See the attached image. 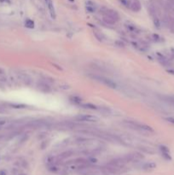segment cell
I'll return each instance as SVG.
<instances>
[{"instance_id": "cell-1", "label": "cell", "mask_w": 174, "mask_h": 175, "mask_svg": "<svg viewBox=\"0 0 174 175\" xmlns=\"http://www.w3.org/2000/svg\"><path fill=\"white\" fill-rule=\"evenodd\" d=\"M100 13L103 16V20L106 23L113 25L119 21V16L116 10L107 7H102L100 9Z\"/></svg>"}, {"instance_id": "cell-2", "label": "cell", "mask_w": 174, "mask_h": 175, "mask_svg": "<svg viewBox=\"0 0 174 175\" xmlns=\"http://www.w3.org/2000/svg\"><path fill=\"white\" fill-rule=\"evenodd\" d=\"M80 175H103L102 167H96L92 164H88L78 170Z\"/></svg>"}, {"instance_id": "cell-3", "label": "cell", "mask_w": 174, "mask_h": 175, "mask_svg": "<svg viewBox=\"0 0 174 175\" xmlns=\"http://www.w3.org/2000/svg\"><path fill=\"white\" fill-rule=\"evenodd\" d=\"M123 124L125 126H127L131 129H133L136 131H139V132H154V129L145 124L139 123L137 121H132V120H125L123 122Z\"/></svg>"}, {"instance_id": "cell-4", "label": "cell", "mask_w": 174, "mask_h": 175, "mask_svg": "<svg viewBox=\"0 0 174 175\" xmlns=\"http://www.w3.org/2000/svg\"><path fill=\"white\" fill-rule=\"evenodd\" d=\"M119 2L124 7L134 12H138L142 9V5L139 0H119Z\"/></svg>"}, {"instance_id": "cell-5", "label": "cell", "mask_w": 174, "mask_h": 175, "mask_svg": "<svg viewBox=\"0 0 174 175\" xmlns=\"http://www.w3.org/2000/svg\"><path fill=\"white\" fill-rule=\"evenodd\" d=\"M93 79L98 80L99 82H102L103 84H104L105 86H109L110 88H116L117 87V85L114 81H113L109 78H106V77H103V76H99V75H94L93 76Z\"/></svg>"}, {"instance_id": "cell-6", "label": "cell", "mask_w": 174, "mask_h": 175, "mask_svg": "<svg viewBox=\"0 0 174 175\" xmlns=\"http://www.w3.org/2000/svg\"><path fill=\"white\" fill-rule=\"evenodd\" d=\"M124 157L127 160V163H129V162H138L141 160L143 159V156L141 153H138V152L128 154L127 156H125Z\"/></svg>"}, {"instance_id": "cell-7", "label": "cell", "mask_w": 174, "mask_h": 175, "mask_svg": "<svg viewBox=\"0 0 174 175\" xmlns=\"http://www.w3.org/2000/svg\"><path fill=\"white\" fill-rule=\"evenodd\" d=\"M50 125L47 121H43V120H33V121H29L25 125V127L30 128H42L48 127Z\"/></svg>"}, {"instance_id": "cell-8", "label": "cell", "mask_w": 174, "mask_h": 175, "mask_svg": "<svg viewBox=\"0 0 174 175\" xmlns=\"http://www.w3.org/2000/svg\"><path fill=\"white\" fill-rule=\"evenodd\" d=\"M78 121H87V122H96L98 121V118L91 115H79L76 117Z\"/></svg>"}, {"instance_id": "cell-9", "label": "cell", "mask_w": 174, "mask_h": 175, "mask_svg": "<svg viewBox=\"0 0 174 175\" xmlns=\"http://www.w3.org/2000/svg\"><path fill=\"white\" fill-rule=\"evenodd\" d=\"M44 2L45 3V4H46V6H47L48 9H49V12H50V15L51 16V18L55 19L56 15H55V7H54L53 1H52V0H44Z\"/></svg>"}, {"instance_id": "cell-10", "label": "cell", "mask_w": 174, "mask_h": 175, "mask_svg": "<svg viewBox=\"0 0 174 175\" xmlns=\"http://www.w3.org/2000/svg\"><path fill=\"white\" fill-rule=\"evenodd\" d=\"M160 151L161 152L162 156L166 158V160H171V156H170V151H169V149L166 147V146H160Z\"/></svg>"}, {"instance_id": "cell-11", "label": "cell", "mask_w": 174, "mask_h": 175, "mask_svg": "<svg viewBox=\"0 0 174 175\" xmlns=\"http://www.w3.org/2000/svg\"><path fill=\"white\" fill-rule=\"evenodd\" d=\"M86 10L88 12L93 13V12L96 11V5L93 2H91V1H86Z\"/></svg>"}, {"instance_id": "cell-12", "label": "cell", "mask_w": 174, "mask_h": 175, "mask_svg": "<svg viewBox=\"0 0 174 175\" xmlns=\"http://www.w3.org/2000/svg\"><path fill=\"white\" fill-rule=\"evenodd\" d=\"M156 167V164L154 162H146L142 165V168L145 171H150Z\"/></svg>"}, {"instance_id": "cell-13", "label": "cell", "mask_w": 174, "mask_h": 175, "mask_svg": "<svg viewBox=\"0 0 174 175\" xmlns=\"http://www.w3.org/2000/svg\"><path fill=\"white\" fill-rule=\"evenodd\" d=\"M83 108L85 109H93V110H96L97 109V107L92 104H80Z\"/></svg>"}, {"instance_id": "cell-14", "label": "cell", "mask_w": 174, "mask_h": 175, "mask_svg": "<svg viewBox=\"0 0 174 175\" xmlns=\"http://www.w3.org/2000/svg\"><path fill=\"white\" fill-rule=\"evenodd\" d=\"M25 26L27 27H28V28H33L34 27V22H33V21H32V20L27 19L25 22Z\"/></svg>"}, {"instance_id": "cell-15", "label": "cell", "mask_w": 174, "mask_h": 175, "mask_svg": "<svg viewBox=\"0 0 174 175\" xmlns=\"http://www.w3.org/2000/svg\"><path fill=\"white\" fill-rule=\"evenodd\" d=\"M127 27H128L131 31H132V32H137V31H138V30L137 29V27H136L135 26H133V25H128Z\"/></svg>"}, {"instance_id": "cell-16", "label": "cell", "mask_w": 174, "mask_h": 175, "mask_svg": "<svg viewBox=\"0 0 174 175\" xmlns=\"http://www.w3.org/2000/svg\"><path fill=\"white\" fill-rule=\"evenodd\" d=\"M166 120H167V121H169L170 123H172V124H173L174 125V118L173 117H168V118H166Z\"/></svg>"}, {"instance_id": "cell-17", "label": "cell", "mask_w": 174, "mask_h": 175, "mask_svg": "<svg viewBox=\"0 0 174 175\" xmlns=\"http://www.w3.org/2000/svg\"><path fill=\"white\" fill-rule=\"evenodd\" d=\"M0 175H7V171L4 169L0 170Z\"/></svg>"}, {"instance_id": "cell-18", "label": "cell", "mask_w": 174, "mask_h": 175, "mask_svg": "<svg viewBox=\"0 0 174 175\" xmlns=\"http://www.w3.org/2000/svg\"><path fill=\"white\" fill-rule=\"evenodd\" d=\"M5 0H0V2H4Z\"/></svg>"}, {"instance_id": "cell-19", "label": "cell", "mask_w": 174, "mask_h": 175, "mask_svg": "<svg viewBox=\"0 0 174 175\" xmlns=\"http://www.w3.org/2000/svg\"><path fill=\"white\" fill-rule=\"evenodd\" d=\"M3 73V71H2V70L0 69V73Z\"/></svg>"}]
</instances>
